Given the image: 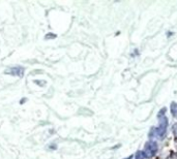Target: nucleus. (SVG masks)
<instances>
[{
    "instance_id": "9d476101",
    "label": "nucleus",
    "mask_w": 177,
    "mask_h": 159,
    "mask_svg": "<svg viewBox=\"0 0 177 159\" xmlns=\"http://www.w3.org/2000/svg\"><path fill=\"white\" fill-rule=\"evenodd\" d=\"M26 100H27V98H22V99H21V102H20V103H21V105H23V103H24L25 101H26Z\"/></svg>"
},
{
    "instance_id": "6e6552de",
    "label": "nucleus",
    "mask_w": 177,
    "mask_h": 159,
    "mask_svg": "<svg viewBox=\"0 0 177 159\" xmlns=\"http://www.w3.org/2000/svg\"><path fill=\"white\" fill-rule=\"evenodd\" d=\"M172 129H173V133H174V136H175L176 139H177V123L173 125V128H172Z\"/></svg>"
},
{
    "instance_id": "f257e3e1",
    "label": "nucleus",
    "mask_w": 177,
    "mask_h": 159,
    "mask_svg": "<svg viewBox=\"0 0 177 159\" xmlns=\"http://www.w3.org/2000/svg\"><path fill=\"white\" fill-rule=\"evenodd\" d=\"M165 112H166V109H163L161 111L158 113V126L157 128H152L150 130V133H149V136H157V137H164L165 134L167 132V128L168 125H169V122H168V119L165 115Z\"/></svg>"
},
{
    "instance_id": "39448f33",
    "label": "nucleus",
    "mask_w": 177,
    "mask_h": 159,
    "mask_svg": "<svg viewBox=\"0 0 177 159\" xmlns=\"http://www.w3.org/2000/svg\"><path fill=\"white\" fill-rule=\"evenodd\" d=\"M144 154H143L142 151H138L136 153V158L135 159H144Z\"/></svg>"
},
{
    "instance_id": "f03ea898",
    "label": "nucleus",
    "mask_w": 177,
    "mask_h": 159,
    "mask_svg": "<svg viewBox=\"0 0 177 159\" xmlns=\"http://www.w3.org/2000/svg\"><path fill=\"white\" fill-rule=\"evenodd\" d=\"M157 144L153 142V140H149L145 144L144 147V151H143V154H144L145 158H151L157 154Z\"/></svg>"
},
{
    "instance_id": "0eeeda50",
    "label": "nucleus",
    "mask_w": 177,
    "mask_h": 159,
    "mask_svg": "<svg viewBox=\"0 0 177 159\" xmlns=\"http://www.w3.org/2000/svg\"><path fill=\"white\" fill-rule=\"evenodd\" d=\"M34 83L37 84L39 86H45V85H46V81H39V80H35V81H34Z\"/></svg>"
},
{
    "instance_id": "9b49d317",
    "label": "nucleus",
    "mask_w": 177,
    "mask_h": 159,
    "mask_svg": "<svg viewBox=\"0 0 177 159\" xmlns=\"http://www.w3.org/2000/svg\"><path fill=\"white\" fill-rule=\"evenodd\" d=\"M133 158V156H129V157H127V158H125V159H132Z\"/></svg>"
},
{
    "instance_id": "20e7f679",
    "label": "nucleus",
    "mask_w": 177,
    "mask_h": 159,
    "mask_svg": "<svg viewBox=\"0 0 177 159\" xmlns=\"http://www.w3.org/2000/svg\"><path fill=\"white\" fill-rule=\"evenodd\" d=\"M171 114L174 118H177V103L176 102H172L171 103Z\"/></svg>"
},
{
    "instance_id": "7ed1b4c3",
    "label": "nucleus",
    "mask_w": 177,
    "mask_h": 159,
    "mask_svg": "<svg viewBox=\"0 0 177 159\" xmlns=\"http://www.w3.org/2000/svg\"><path fill=\"white\" fill-rule=\"evenodd\" d=\"M5 75H9L12 76H19V78H22L24 75V67L22 66H15V67H11V68L6 69L4 71Z\"/></svg>"
},
{
    "instance_id": "1a4fd4ad",
    "label": "nucleus",
    "mask_w": 177,
    "mask_h": 159,
    "mask_svg": "<svg viewBox=\"0 0 177 159\" xmlns=\"http://www.w3.org/2000/svg\"><path fill=\"white\" fill-rule=\"evenodd\" d=\"M49 148L52 149V150H56V145H55V144H53V145H50Z\"/></svg>"
},
{
    "instance_id": "423d86ee",
    "label": "nucleus",
    "mask_w": 177,
    "mask_h": 159,
    "mask_svg": "<svg viewBox=\"0 0 177 159\" xmlns=\"http://www.w3.org/2000/svg\"><path fill=\"white\" fill-rule=\"evenodd\" d=\"M56 36H57V35H56L55 34V33H48V34H47L46 35V39H54V38H56Z\"/></svg>"
}]
</instances>
